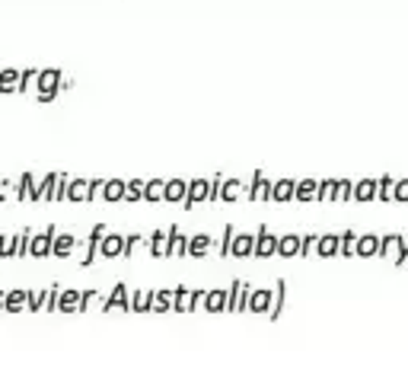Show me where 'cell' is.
Listing matches in <instances>:
<instances>
[{"instance_id": "obj_3", "label": "cell", "mask_w": 408, "mask_h": 367, "mask_svg": "<svg viewBox=\"0 0 408 367\" xmlns=\"http://www.w3.org/2000/svg\"><path fill=\"white\" fill-rule=\"evenodd\" d=\"M122 252H125V236L122 234H102V240H99L102 259H122Z\"/></svg>"}, {"instance_id": "obj_7", "label": "cell", "mask_w": 408, "mask_h": 367, "mask_svg": "<svg viewBox=\"0 0 408 367\" xmlns=\"http://www.w3.org/2000/svg\"><path fill=\"white\" fill-rule=\"evenodd\" d=\"M252 250H255V234H233V240H230V256L249 259Z\"/></svg>"}, {"instance_id": "obj_1", "label": "cell", "mask_w": 408, "mask_h": 367, "mask_svg": "<svg viewBox=\"0 0 408 367\" xmlns=\"http://www.w3.org/2000/svg\"><path fill=\"white\" fill-rule=\"evenodd\" d=\"M39 100L42 102H51L55 96H58V86H61V70H39Z\"/></svg>"}, {"instance_id": "obj_49", "label": "cell", "mask_w": 408, "mask_h": 367, "mask_svg": "<svg viewBox=\"0 0 408 367\" xmlns=\"http://www.w3.org/2000/svg\"><path fill=\"white\" fill-rule=\"evenodd\" d=\"M3 195H7V192H3V182H0V198H3Z\"/></svg>"}, {"instance_id": "obj_39", "label": "cell", "mask_w": 408, "mask_h": 367, "mask_svg": "<svg viewBox=\"0 0 408 367\" xmlns=\"http://www.w3.org/2000/svg\"><path fill=\"white\" fill-rule=\"evenodd\" d=\"M354 246H358V234H351V230L348 234H342V246H338V252L351 259V256H354Z\"/></svg>"}, {"instance_id": "obj_33", "label": "cell", "mask_w": 408, "mask_h": 367, "mask_svg": "<svg viewBox=\"0 0 408 367\" xmlns=\"http://www.w3.org/2000/svg\"><path fill=\"white\" fill-rule=\"evenodd\" d=\"M163 185L159 179H153V182H144V201H159L163 198Z\"/></svg>"}, {"instance_id": "obj_35", "label": "cell", "mask_w": 408, "mask_h": 367, "mask_svg": "<svg viewBox=\"0 0 408 367\" xmlns=\"http://www.w3.org/2000/svg\"><path fill=\"white\" fill-rule=\"evenodd\" d=\"M19 86V74L17 70H3L0 74V93H13Z\"/></svg>"}, {"instance_id": "obj_26", "label": "cell", "mask_w": 408, "mask_h": 367, "mask_svg": "<svg viewBox=\"0 0 408 367\" xmlns=\"http://www.w3.org/2000/svg\"><path fill=\"white\" fill-rule=\"evenodd\" d=\"M102 198L106 201H125V182L122 179H108L102 185Z\"/></svg>"}, {"instance_id": "obj_44", "label": "cell", "mask_w": 408, "mask_h": 367, "mask_svg": "<svg viewBox=\"0 0 408 367\" xmlns=\"http://www.w3.org/2000/svg\"><path fill=\"white\" fill-rule=\"evenodd\" d=\"M102 179H90V185H86V201H96L102 195Z\"/></svg>"}, {"instance_id": "obj_36", "label": "cell", "mask_w": 408, "mask_h": 367, "mask_svg": "<svg viewBox=\"0 0 408 367\" xmlns=\"http://www.w3.org/2000/svg\"><path fill=\"white\" fill-rule=\"evenodd\" d=\"M17 256V236H0V259H13Z\"/></svg>"}, {"instance_id": "obj_38", "label": "cell", "mask_w": 408, "mask_h": 367, "mask_svg": "<svg viewBox=\"0 0 408 367\" xmlns=\"http://www.w3.org/2000/svg\"><path fill=\"white\" fill-rule=\"evenodd\" d=\"M351 192H354V182H348V179L335 182V201H351Z\"/></svg>"}, {"instance_id": "obj_30", "label": "cell", "mask_w": 408, "mask_h": 367, "mask_svg": "<svg viewBox=\"0 0 408 367\" xmlns=\"http://www.w3.org/2000/svg\"><path fill=\"white\" fill-rule=\"evenodd\" d=\"M392 189H396V179H392V176L376 179V198L380 201H392Z\"/></svg>"}, {"instance_id": "obj_20", "label": "cell", "mask_w": 408, "mask_h": 367, "mask_svg": "<svg viewBox=\"0 0 408 367\" xmlns=\"http://www.w3.org/2000/svg\"><path fill=\"white\" fill-rule=\"evenodd\" d=\"M201 303H204L208 313H224V310H226V291H208Z\"/></svg>"}, {"instance_id": "obj_37", "label": "cell", "mask_w": 408, "mask_h": 367, "mask_svg": "<svg viewBox=\"0 0 408 367\" xmlns=\"http://www.w3.org/2000/svg\"><path fill=\"white\" fill-rule=\"evenodd\" d=\"M150 297H153V291H137V294H134L131 310H137V313H147V310H150Z\"/></svg>"}, {"instance_id": "obj_2", "label": "cell", "mask_w": 408, "mask_h": 367, "mask_svg": "<svg viewBox=\"0 0 408 367\" xmlns=\"http://www.w3.org/2000/svg\"><path fill=\"white\" fill-rule=\"evenodd\" d=\"M201 301H204V291H185L182 284L173 291V310L179 313H188V310H198Z\"/></svg>"}, {"instance_id": "obj_29", "label": "cell", "mask_w": 408, "mask_h": 367, "mask_svg": "<svg viewBox=\"0 0 408 367\" xmlns=\"http://www.w3.org/2000/svg\"><path fill=\"white\" fill-rule=\"evenodd\" d=\"M150 310L153 313H166V310H173V291H157L150 297Z\"/></svg>"}, {"instance_id": "obj_19", "label": "cell", "mask_w": 408, "mask_h": 367, "mask_svg": "<svg viewBox=\"0 0 408 367\" xmlns=\"http://www.w3.org/2000/svg\"><path fill=\"white\" fill-rule=\"evenodd\" d=\"M354 201H373L376 198V179H364V182H354V192H351Z\"/></svg>"}, {"instance_id": "obj_31", "label": "cell", "mask_w": 408, "mask_h": 367, "mask_svg": "<svg viewBox=\"0 0 408 367\" xmlns=\"http://www.w3.org/2000/svg\"><path fill=\"white\" fill-rule=\"evenodd\" d=\"M399 240H402V234H386V236H380V252L376 256H392L396 252V246H399Z\"/></svg>"}, {"instance_id": "obj_46", "label": "cell", "mask_w": 408, "mask_h": 367, "mask_svg": "<svg viewBox=\"0 0 408 367\" xmlns=\"http://www.w3.org/2000/svg\"><path fill=\"white\" fill-rule=\"evenodd\" d=\"M26 252H29V230L17 234V256H26Z\"/></svg>"}, {"instance_id": "obj_10", "label": "cell", "mask_w": 408, "mask_h": 367, "mask_svg": "<svg viewBox=\"0 0 408 367\" xmlns=\"http://www.w3.org/2000/svg\"><path fill=\"white\" fill-rule=\"evenodd\" d=\"M51 243H55V227H48L45 234H39L32 243H29V252H32V259H45L51 252Z\"/></svg>"}, {"instance_id": "obj_22", "label": "cell", "mask_w": 408, "mask_h": 367, "mask_svg": "<svg viewBox=\"0 0 408 367\" xmlns=\"http://www.w3.org/2000/svg\"><path fill=\"white\" fill-rule=\"evenodd\" d=\"M293 185L297 182H291V179H278V182H271V201H291Z\"/></svg>"}, {"instance_id": "obj_42", "label": "cell", "mask_w": 408, "mask_h": 367, "mask_svg": "<svg viewBox=\"0 0 408 367\" xmlns=\"http://www.w3.org/2000/svg\"><path fill=\"white\" fill-rule=\"evenodd\" d=\"M405 259H408V236H402L396 252H392V262H396V265H405Z\"/></svg>"}, {"instance_id": "obj_4", "label": "cell", "mask_w": 408, "mask_h": 367, "mask_svg": "<svg viewBox=\"0 0 408 367\" xmlns=\"http://www.w3.org/2000/svg\"><path fill=\"white\" fill-rule=\"evenodd\" d=\"M275 250H278V236L268 234L265 227H262L255 234V250H252V256H255V259H268V256H275Z\"/></svg>"}, {"instance_id": "obj_45", "label": "cell", "mask_w": 408, "mask_h": 367, "mask_svg": "<svg viewBox=\"0 0 408 367\" xmlns=\"http://www.w3.org/2000/svg\"><path fill=\"white\" fill-rule=\"evenodd\" d=\"M29 189H32V176L26 173L23 179H19V192H17V198H19V201H26V198H29Z\"/></svg>"}, {"instance_id": "obj_24", "label": "cell", "mask_w": 408, "mask_h": 367, "mask_svg": "<svg viewBox=\"0 0 408 367\" xmlns=\"http://www.w3.org/2000/svg\"><path fill=\"white\" fill-rule=\"evenodd\" d=\"M166 246H169V234H159V230L147 240V250H150L153 259H163V256H166Z\"/></svg>"}, {"instance_id": "obj_28", "label": "cell", "mask_w": 408, "mask_h": 367, "mask_svg": "<svg viewBox=\"0 0 408 367\" xmlns=\"http://www.w3.org/2000/svg\"><path fill=\"white\" fill-rule=\"evenodd\" d=\"M86 185H90V182H84V179H67L64 198L67 201H86Z\"/></svg>"}, {"instance_id": "obj_14", "label": "cell", "mask_w": 408, "mask_h": 367, "mask_svg": "<svg viewBox=\"0 0 408 367\" xmlns=\"http://www.w3.org/2000/svg\"><path fill=\"white\" fill-rule=\"evenodd\" d=\"M102 310H131V301H128V288L125 284H115V291L108 294L106 301H102Z\"/></svg>"}, {"instance_id": "obj_13", "label": "cell", "mask_w": 408, "mask_h": 367, "mask_svg": "<svg viewBox=\"0 0 408 367\" xmlns=\"http://www.w3.org/2000/svg\"><path fill=\"white\" fill-rule=\"evenodd\" d=\"M246 198H249V201L271 198V182H268L262 173H255V176H252V182H249V192H246Z\"/></svg>"}, {"instance_id": "obj_5", "label": "cell", "mask_w": 408, "mask_h": 367, "mask_svg": "<svg viewBox=\"0 0 408 367\" xmlns=\"http://www.w3.org/2000/svg\"><path fill=\"white\" fill-rule=\"evenodd\" d=\"M208 195H211V182H208V179H192L182 205H185V208H195L198 201H208Z\"/></svg>"}, {"instance_id": "obj_25", "label": "cell", "mask_w": 408, "mask_h": 367, "mask_svg": "<svg viewBox=\"0 0 408 367\" xmlns=\"http://www.w3.org/2000/svg\"><path fill=\"white\" fill-rule=\"evenodd\" d=\"M185 250H188V240H185V234H179V230H169V246H166V256H185Z\"/></svg>"}, {"instance_id": "obj_48", "label": "cell", "mask_w": 408, "mask_h": 367, "mask_svg": "<svg viewBox=\"0 0 408 367\" xmlns=\"http://www.w3.org/2000/svg\"><path fill=\"white\" fill-rule=\"evenodd\" d=\"M3 301H7V297H3V291H0V310H3Z\"/></svg>"}, {"instance_id": "obj_9", "label": "cell", "mask_w": 408, "mask_h": 367, "mask_svg": "<svg viewBox=\"0 0 408 367\" xmlns=\"http://www.w3.org/2000/svg\"><path fill=\"white\" fill-rule=\"evenodd\" d=\"M271 297H275V291H249V297H246V310L249 313H268V307H271Z\"/></svg>"}, {"instance_id": "obj_17", "label": "cell", "mask_w": 408, "mask_h": 367, "mask_svg": "<svg viewBox=\"0 0 408 367\" xmlns=\"http://www.w3.org/2000/svg\"><path fill=\"white\" fill-rule=\"evenodd\" d=\"M185 192H188V182H182V179H169L166 185H163V201H185Z\"/></svg>"}, {"instance_id": "obj_41", "label": "cell", "mask_w": 408, "mask_h": 367, "mask_svg": "<svg viewBox=\"0 0 408 367\" xmlns=\"http://www.w3.org/2000/svg\"><path fill=\"white\" fill-rule=\"evenodd\" d=\"M316 240H319L316 234H307V236H300V256H303V259H307V256H313V252H316Z\"/></svg>"}, {"instance_id": "obj_8", "label": "cell", "mask_w": 408, "mask_h": 367, "mask_svg": "<svg viewBox=\"0 0 408 367\" xmlns=\"http://www.w3.org/2000/svg\"><path fill=\"white\" fill-rule=\"evenodd\" d=\"M338 246H342V234H322L316 240V256L319 259H335Z\"/></svg>"}, {"instance_id": "obj_21", "label": "cell", "mask_w": 408, "mask_h": 367, "mask_svg": "<svg viewBox=\"0 0 408 367\" xmlns=\"http://www.w3.org/2000/svg\"><path fill=\"white\" fill-rule=\"evenodd\" d=\"M284 297H287V281H278V288H275V297H271V307H268V317H271V319H281Z\"/></svg>"}, {"instance_id": "obj_34", "label": "cell", "mask_w": 408, "mask_h": 367, "mask_svg": "<svg viewBox=\"0 0 408 367\" xmlns=\"http://www.w3.org/2000/svg\"><path fill=\"white\" fill-rule=\"evenodd\" d=\"M23 301H26V291H10L7 301H3V310H7V313H19Z\"/></svg>"}, {"instance_id": "obj_40", "label": "cell", "mask_w": 408, "mask_h": 367, "mask_svg": "<svg viewBox=\"0 0 408 367\" xmlns=\"http://www.w3.org/2000/svg\"><path fill=\"white\" fill-rule=\"evenodd\" d=\"M144 198V182H125V201H141Z\"/></svg>"}, {"instance_id": "obj_43", "label": "cell", "mask_w": 408, "mask_h": 367, "mask_svg": "<svg viewBox=\"0 0 408 367\" xmlns=\"http://www.w3.org/2000/svg\"><path fill=\"white\" fill-rule=\"evenodd\" d=\"M392 201H408V179H396V189H392Z\"/></svg>"}, {"instance_id": "obj_16", "label": "cell", "mask_w": 408, "mask_h": 367, "mask_svg": "<svg viewBox=\"0 0 408 367\" xmlns=\"http://www.w3.org/2000/svg\"><path fill=\"white\" fill-rule=\"evenodd\" d=\"M74 246H77V236H70V234H55V243H51V252H55L58 259H67V256L74 252Z\"/></svg>"}, {"instance_id": "obj_11", "label": "cell", "mask_w": 408, "mask_h": 367, "mask_svg": "<svg viewBox=\"0 0 408 367\" xmlns=\"http://www.w3.org/2000/svg\"><path fill=\"white\" fill-rule=\"evenodd\" d=\"M380 252V234H360L358 236V246H354V256L360 259H370Z\"/></svg>"}, {"instance_id": "obj_18", "label": "cell", "mask_w": 408, "mask_h": 367, "mask_svg": "<svg viewBox=\"0 0 408 367\" xmlns=\"http://www.w3.org/2000/svg\"><path fill=\"white\" fill-rule=\"evenodd\" d=\"M240 195H242L240 179H220V195H217V201H236Z\"/></svg>"}, {"instance_id": "obj_27", "label": "cell", "mask_w": 408, "mask_h": 367, "mask_svg": "<svg viewBox=\"0 0 408 367\" xmlns=\"http://www.w3.org/2000/svg\"><path fill=\"white\" fill-rule=\"evenodd\" d=\"M55 310H61V313H77V310H80V291H64L58 297V307Z\"/></svg>"}, {"instance_id": "obj_15", "label": "cell", "mask_w": 408, "mask_h": 367, "mask_svg": "<svg viewBox=\"0 0 408 367\" xmlns=\"http://www.w3.org/2000/svg\"><path fill=\"white\" fill-rule=\"evenodd\" d=\"M211 246H214V243H211V234H195L192 240H188V256H192V259H204V256H208L211 252Z\"/></svg>"}, {"instance_id": "obj_23", "label": "cell", "mask_w": 408, "mask_h": 367, "mask_svg": "<svg viewBox=\"0 0 408 367\" xmlns=\"http://www.w3.org/2000/svg\"><path fill=\"white\" fill-rule=\"evenodd\" d=\"M316 189H319V182L303 179V182L293 185V198H297V201H316Z\"/></svg>"}, {"instance_id": "obj_6", "label": "cell", "mask_w": 408, "mask_h": 367, "mask_svg": "<svg viewBox=\"0 0 408 367\" xmlns=\"http://www.w3.org/2000/svg\"><path fill=\"white\" fill-rule=\"evenodd\" d=\"M246 297H249V284L246 281H233L230 284V291H226V310H246Z\"/></svg>"}, {"instance_id": "obj_47", "label": "cell", "mask_w": 408, "mask_h": 367, "mask_svg": "<svg viewBox=\"0 0 408 367\" xmlns=\"http://www.w3.org/2000/svg\"><path fill=\"white\" fill-rule=\"evenodd\" d=\"M233 234H236L233 227H226V230H224V243H220V256H230V240H233Z\"/></svg>"}, {"instance_id": "obj_12", "label": "cell", "mask_w": 408, "mask_h": 367, "mask_svg": "<svg viewBox=\"0 0 408 367\" xmlns=\"http://www.w3.org/2000/svg\"><path fill=\"white\" fill-rule=\"evenodd\" d=\"M275 256H281V259H293V256H300V234H284L281 240H278Z\"/></svg>"}, {"instance_id": "obj_32", "label": "cell", "mask_w": 408, "mask_h": 367, "mask_svg": "<svg viewBox=\"0 0 408 367\" xmlns=\"http://www.w3.org/2000/svg\"><path fill=\"white\" fill-rule=\"evenodd\" d=\"M335 182L338 179H322L316 189V201H335Z\"/></svg>"}]
</instances>
